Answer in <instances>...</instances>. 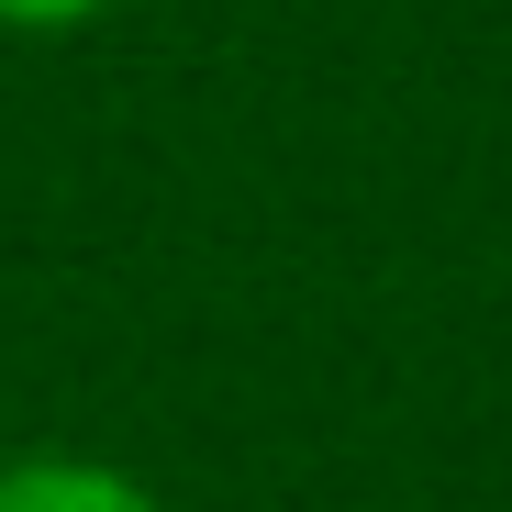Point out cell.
Masks as SVG:
<instances>
[{
	"mask_svg": "<svg viewBox=\"0 0 512 512\" xmlns=\"http://www.w3.org/2000/svg\"><path fill=\"white\" fill-rule=\"evenodd\" d=\"M0 512H156L123 468H78V457H34L0 468Z\"/></svg>",
	"mask_w": 512,
	"mask_h": 512,
	"instance_id": "6da1fadb",
	"label": "cell"
},
{
	"mask_svg": "<svg viewBox=\"0 0 512 512\" xmlns=\"http://www.w3.org/2000/svg\"><path fill=\"white\" fill-rule=\"evenodd\" d=\"M78 12H101V0H0V23H34V34H56V23H78Z\"/></svg>",
	"mask_w": 512,
	"mask_h": 512,
	"instance_id": "7a4b0ae2",
	"label": "cell"
}]
</instances>
